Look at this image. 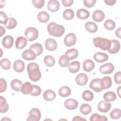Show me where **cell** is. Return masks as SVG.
I'll list each match as a JSON object with an SVG mask.
<instances>
[{
    "label": "cell",
    "mask_w": 121,
    "mask_h": 121,
    "mask_svg": "<svg viewBox=\"0 0 121 121\" xmlns=\"http://www.w3.org/2000/svg\"><path fill=\"white\" fill-rule=\"evenodd\" d=\"M0 67L4 70L9 69L11 67V62L10 60L7 58L2 59L0 60Z\"/></svg>",
    "instance_id": "cell-43"
},
{
    "label": "cell",
    "mask_w": 121,
    "mask_h": 121,
    "mask_svg": "<svg viewBox=\"0 0 121 121\" xmlns=\"http://www.w3.org/2000/svg\"><path fill=\"white\" fill-rule=\"evenodd\" d=\"M110 41L111 44L108 52L111 54H116L120 51L121 47L120 43L116 39H112Z\"/></svg>",
    "instance_id": "cell-10"
},
{
    "label": "cell",
    "mask_w": 121,
    "mask_h": 121,
    "mask_svg": "<svg viewBox=\"0 0 121 121\" xmlns=\"http://www.w3.org/2000/svg\"><path fill=\"white\" fill-rule=\"evenodd\" d=\"M75 80L78 85L80 86H85L88 81V77L85 73H81L76 76Z\"/></svg>",
    "instance_id": "cell-14"
},
{
    "label": "cell",
    "mask_w": 121,
    "mask_h": 121,
    "mask_svg": "<svg viewBox=\"0 0 121 121\" xmlns=\"http://www.w3.org/2000/svg\"><path fill=\"white\" fill-rule=\"evenodd\" d=\"M22 56L23 59L26 60H32L35 59L37 55L32 50L29 49L25 50L22 53Z\"/></svg>",
    "instance_id": "cell-13"
},
{
    "label": "cell",
    "mask_w": 121,
    "mask_h": 121,
    "mask_svg": "<svg viewBox=\"0 0 121 121\" xmlns=\"http://www.w3.org/2000/svg\"><path fill=\"white\" fill-rule=\"evenodd\" d=\"M47 30L50 35L57 37L63 35L65 32L64 26L55 22H51L48 25Z\"/></svg>",
    "instance_id": "cell-2"
},
{
    "label": "cell",
    "mask_w": 121,
    "mask_h": 121,
    "mask_svg": "<svg viewBox=\"0 0 121 121\" xmlns=\"http://www.w3.org/2000/svg\"><path fill=\"white\" fill-rule=\"evenodd\" d=\"M0 92L2 93L4 92L7 87V84L6 81L3 78H0Z\"/></svg>",
    "instance_id": "cell-48"
},
{
    "label": "cell",
    "mask_w": 121,
    "mask_h": 121,
    "mask_svg": "<svg viewBox=\"0 0 121 121\" xmlns=\"http://www.w3.org/2000/svg\"><path fill=\"white\" fill-rule=\"evenodd\" d=\"M121 86H119V87L117 89V92L118 95H119V96L120 97H121V95H121V93H120V92H121Z\"/></svg>",
    "instance_id": "cell-56"
},
{
    "label": "cell",
    "mask_w": 121,
    "mask_h": 121,
    "mask_svg": "<svg viewBox=\"0 0 121 121\" xmlns=\"http://www.w3.org/2000/svg\"><path fill=\"white\" fill-rule=\"evenodd\" d=\"M72 121H86V120L84 118H82L80 116H76L75 117H74V118L72 119Z\"/></svg>",
    "instance_id": "cell-53"
},
{
    "label": "cell",
    "mask_w": 121,
    "mask_h": 121,
    "mask_svg": "<svg viewBox=\"0 0 121 121\" xmlns=\"http://www.w3.org/2000/svg\"><path fill=\"white\" fill-rule=\"evenodd\" d=\"M80 64L78 61H74L69 63L68 66L69 70L72 73H76L78 72L80 69Z\"/></svg>",
    "instance_id": "cell-23"
},
{
    "label": "cell",
    "mask_w": 121,
    "mask_h": 121,
    "mask_svg": "<svg viewBox=\"0 0 121 121\" xmlns=\"http://www.w3.org/2000/svg\"><path fill=\"white\" fill-rule=\"evenodd\" d=\"M29 49L32 50L35 53L37 56L41 55L43 51V47L39 43H35L32 44L30 46Z\"/></svg>",
    "instance_id": "cell-28"
},
{
    "label": "cell",
    "mask_w": 121,
    "mask_h": 121,
    "mask_svg": "<svg viewBox=\"0 0 121 121\" xmlns=\"http://www.w3.org/2000/svg\"><path fill=\"white\" fill-rule=\"evenodd\" d=\"M33 90V85L29 82H25L23 83L21 87V90L22 93L24 95H27L30 94Z\"/></svg>",
    "instance_id": "cell-22"
},
{
    "label": "cell",
    "mask_w": 121,
    "mask_h": 121,
    "mask_svg": "<svg viewBox=\"0 0 121 121\" xmlns=\"http://www.w3.org/2000/svg\"><path fill=\"white\" fill-rule=\"evenodd\" d=\"M61 2L62 5L64 7H69L73 4L74 2V0H62Z\"/></svg>",
    "instance_id": "cell-51"
},
{
    "label": "cell",
    "mask_w": 121,
    "mask_h": 121,
    "mask_svg": "<svg viewBox=\"0 0 121 121\" xmlns=\"http://www.w3.org/2000/svg\"><path fill=\"white\" fill-rule=\"evenodd\" d=\"M104 2L108 6H112L115 4L116 2L115 0H104Z\"/></svg>",
    "instance_id": "cell-52"
},
{
    "label": "cell",
    "mask_w": 121,
    "mask_h": 121,
    "mask_svg": "<svg viewBox=\"0 0 121 121\" xmlns=\"http://www.w3.org/2000/svg\"><path fill=\"white\" fill-rule=\"evenodd\" d=\"M77 38L76 35L73 33H69L66 35L64 39V43L67 46H72L76 43Z\"/></svg>",
    "instance_id": "cell-6"
},
{
    "label": "cell",
    "mask_w": 121,
    "mask_h": 121,
    "mask_svg": "<svg viewBox=\"0 0 121 121\" xmlns=\"http://www.w3.org/2000/svg\"><path fill=\"white\" fill-rule=\"evenodd\" d=\"M65 107L69 110H74L78 106V101L72 98L68 99L66 100L64 103Z\"/></svg>",
    "instance_id": "cell-8"
},
{
    "label": "cell",
    "mask_w": 121,
    "mask_h": 121,
    "mask_svg": "<svg viewBox=\"0 0 121 121\" xmlns=\"http://www.w3.org/2000/svg\"><path fill=\"white\" fill-rule=\"evenodd\" d=\"M17 24L16 20L13 17H9L6 23L5 24V26L9 29L14 28Z\"/></svg>",
    "instance_id": "cell-38"
},
{
    "label": "cell",
    "mask_w": 121,
    "mask_h": 121,
    "mask_svg": "<svg viewBox=\"0 0 121 121\" xmlns=\"http://www.w3.org/2000/svg\"><path fill=\"white\" fill-rule=\"evenodd\" d=\"M0 36L1 37L5 33V29L2 26H0Z\"/></svg>",
    "instance_id": "cell-55"
},
{
    "label": "cell",
    "mask_w": 121,
    "mask_h": 121,
    "mask_svg": "<svg viewBox=\"0 0 121 121\" xmlns=\"http://www.w3.org/2000/svg\"><path fill=\"white\" fill-rule=\"evenodd\" d=\"M111 104L105 101H100L97 105L98 110L103 113L107 112L111 109Z\"/></svg>",
    "instance_id": "cell-9"
},
{
    "label": "cell",
    "mask_w": 121,
    "mask_h": 121,
    "mask_svg": "<svg viewBox=\"0 0 121 121\" xmlns=\"http://www.w3.org/2000/svg\"><path fill=\"white\" fill-rule=\"evenodd\" d=\"M32 3L33 5L37 9L42 8L44 5V0H33Z\"/></svg>",
    "instance_id": "cell-46"
},
{
    "label": "cell",
    "mask_w": 121,
    "mask_h": 121,
    "mask_svg": "<svg viewBox=\"0 0 121 121\" xmlns=\"http://www.w3.org/2000/svg\"><path fill=\"white\" fill-rule=\"evenodd\" d=\"M108 120L107 117L104 115H101L98 114L97 113L92 114L90 118V121H107Z\"/></svg>",
    "instance_id": "cell-41"
},
{
    "label": "cell",
    "mask_w": 121,
    "mask_h": 121,
    "mask_svg": "<svg viewBox=\"0 0 121 121\" xmlns=\"http://www.w3.org/2000/svg\"><path fill=\"white\" fill-rule=\"evenodd\" d=\"M27 44V40L26 37L23 36L18 37L16 40L15 45L17 49H22L26 47Z\"/></svg>",
    "instance_id": "cell-20"
},
{
    "label": "cell",
    "mask_w": 121,
    "mask_h": 121,
    "mask_svg": "<svg viewBox=\"0 0 121 121\" xmlns=\"http://www.w3.org/2000/svg\"><path fill=\"white\" fill-rule=\"evenodd\" d=\"M80 112L84 115L89 114L92 112V108L88 104H82L80 107Z\"/></svg>",
    "instance_id": "cell-36"
},
{
    "label": "cell",
    "mask_w": 121,
    "mask_h": 121,
    "mask_svg": "<svg viewBox=\"0 0 121 121\" xmlns=\"http://www.w3.org/2000/svg\"><path fill=\"white\" fill-rule=\"evenodd\" d=\"M70 60L67 55L63 54L60 57L59 59V64L62 67H66L69 65Z\"/></svg>",
    "instance_id": "cell-33"
},
{
    "label": "cell",
    "mask_w": 121,
    "mask_h": 121,
    "mask_svg": "<svg viewBox=\"0 0 121 121\" xmlns=\"http://www.w3.org/2000/svg\"><path fill=\"white\" fill-rule=\"evenodd\" d=\"M22 85V81L18 79H14L10 82V86L12 89L17 92L20 91Z\"/></svg>",
    "instance_id": "cell-27"
},
{
    "label": "cell",
    "mask_w": 121,
    "mask_h": 121,
    "mask_svg": "<svg viewBox=\"0 0 121 121\" xmlns=\"http://www.w3.org/2000/svg\"><path fill=\"white\" fill-rule=\"evenodd\" d=\"M70 88L68 86H61L59 90V94L62 97H66L71 94Z\"/></svg>",
    "instance_id": "cell-29"
},
{
    "label": "cell",
    "mask_w": 121,
    "mask_h": 121,
    "mask_svg": "<svg viewBox=\"0 0 121 121\" xmlns=\"http://www.w3.org/2000/svg\"><path fill=\"white\" fill-rule=\"evenodd\" d=\"M45 46L48 51H53L57 48V43L54 39L48 38L45 42Z\"/></svg>",
    "instance_id": "cell-15"
},
{
    "label": "cell",
    "mask_w": 121,
    "mask_h": 121,
    "mask_svg": "<svg viewBox=\"0 0 121 121\" xmlns=\"http://www.w3.org/2000/svg\"><path fill=\"white\" fill-rule=\"evenodd\" d=\"M85 26L86 29L91 33H95L98 30V26L96 24L92 21L87 22L85 24Z\"/></svg>",
    "instance_id": "cell-26"
},
{
    "label": "cell",
    "mask_w": 121,
    "mask_h": 121,
    "mask_svg": "<svg viewBox=\"0 0 121 121\" xmlns=\"http://www.w3.org/2000/svg\"><path fill=\"white\" fill-rule=\"evenodd\" d=\"M13 69L15 71L20 73L23 72L25 69V63L20 60H17L14 62Z\"/></svg>",
    "instance_id": "cell-21"
},
{
    "label": "cell",
    "mask_w": 121,
    "mask_h": 121,
    "mask_svg": "<svg viewBox=\"0 0 121 121\" xmlns=\"http://www.w3.org/2000/svg\"><path fill=\"white\" fill-rule=\"evenodd\" d=\"M82 98L86 101H92L94 97L93 93L89 90H85L84 91L82 95Z\"/></svg>",
    "instance_id": "cell-39"
},
{
    "label": "cell",
    "mask_w": 121,
    "mask_h": 121,
    "mask_svg": "<svg viewBox=\"0 0 121 121\" xmlns=\"http://www.w3.org/2000/svg\"><path fill=\"white\" fill-rule=\"evenodd\" d=\"M37 17L39 22L41 23H46L50 19V17L48 13L45 11L40 12L37 16Z\"/></svg>",
    "instance_id": "cell-32"
},
{
    "label": "cell",
    "mask_w": 121,
    "mask_h": 121,
    "mask_svg": "<svg viewBox=\"0 0 121 121\" xmlns=\"http://www.w3.org/2000/svg\"><path fill=\"white\" fill-rule=\"evenodd\" d=\"M60 3L57 0H51L48 2L47 9L52 12L58 11L60 9Z\"/></svg>",
    "instance_id": "cell-16"
},
{
    "label": "cell",
    "mask_w": 121,
    "mask_h": 121,
    "mask_svg": "<svg viewBox=\"0 0 121 121\" xmlns=\"http://www.w3.org/2000/svg\"><path fill=\"white\" fill-rule=\"evenodd\" d=\"M112 85V80L111 77L108 76L104 77L101 78L100 86L102 90L109 88Z\"/></svg>",
    "instance_id": "cell-12"
},
{
    "label": "cell",
    "mask_w": 121,
    "mask_h": 121,
    "mask_svg": "<svg viewBox=\"0 0 121 121\" xmlns=\"http://www.w3.org/2000/svg\"><path fill=\"white\" fill-rule=\"evenodd\" d=\"M110 117L112 119L117 120L121 117V111L120 109H114L111 111L110 113Z\"/></svg>",
    "instance_id": "cell-44"
},
{
    "label": "cell",
    "mask_w": 121,
    "mask_h": 121,
    "mask_svg": "<svg viewBox=\"0 0 121 121\" xmlns=\"http://www.w3.org/2000/svg\"><path fill=\"white\" fill-rule=\"evenodd\" d=\"M104 27L108 30H112L116 26V24L113 20L111 19H108L104 23Z\"/></svg>",
    "instance_id": "cell-42"
},
{
    "label": "cell",
    "mask_w": 121,
    "mask_h": 121,
    "mask_svg": "<svg viewBox=\"0 0 121 121\" xmlns=\"http://www.w3.org/2000/svg\"><path fill=\"white\" fill-rule=\"evenodd\" d=\"M9 104L7 103L5 98L2 96H0V112L1 113L6 112L9 110Z\"/></svg>",
    "instance_id": "cell-30"
},
{
    "label": "cell",
    "mask_w": 121,
    "mask_h": 121,
    "mask_svg": "<svg viewBox=\"0 0 121 121\" xmlns=\"http://www.w3.org/2000/svg\"><path fill=\"white\" fill-rule=\"evenodd\" d=\"M116 95L115 93L112 91H108L105 93L103 96V98L104 101L110 102L112 101H113L116 99Z\"/></svg>",
    "instance_id": "cell-34"
},
{
    "label": "cell",
    "mask_w": 121,
    "mask_h": 121,
    "mask_svg": "<svg viewBox=\"0 0 121 121\" xmlns=\"http://www.w3.org/2000/svg\"><path fill=\"white\" fill-rule=\"evenodd\" d=\"M93 43L94 45L97 48L104 51H108L111 46V41L108 39L96 37L93 39Z\"/></svg>",
    "instance_id": "cell-3"
},
{
    "label": "cell",
    "mask_w": 121,
    "mask_h": 121,
    "mask_svg": "<svg viewBox=\"0 0 121 121\" xmlns=\"http://www.w3.org/2000/svg\"><path fill=\"white\" fill-rule=\"evenodd\" d=\"M115 35L117 37H118L119 38L121 39V27L118 28L116 31H115Z\"/></svg>",
    "instance_id": "cell-54"
},
{
    "label": "cell",
    "mask_w": 121,
    "mask_h": 121,
    "mask_svg": "<svg viewBox=\"0 0 121 121\" xmlns=\"http://www.w3.org/2000/svg\"><path fill=\"white\" fill-rule=\"evenodd\" d=\"M94 59L96 62L102 63L107 61L109 59V57L108 55L105 53L97 52L94 54Z\"/></svg>",
    "instance_id": "cell-17"
},
{
    "label": "cell",
    "mask_w": 121,
    "mask_h": 121,
    "mask_svg": "<svg viewBox=\"0 0 121 121\" xmlns=\"http://www.w3.org/2000/svg\"><path fill=\"white\" fill-rule=\"evenodd\" d=\"M94 62L90 59L85 60L83 64V69L86 72H90L95 68Z\"/></svg>",
    "instance_id": "cell-24"
},
{
    "label": "cell",
    "mask_w": 121,
    "mask_h": 121,
    "mask_svg": "<svg viewBox=\"0 0 121 121\" xmlns=\"http://www.w3.org/2000/svg\"><path fill=\"white\" fill-rule=\"evenodd\" d=\"M25 37L30 42L35 40L38 36V31L35 27H28L25 32Z\"/></svg>",
    "instance_id": "cell-4"
},
{
    "label": "cell",
    "mask_w": 121,
    "mask_h": 121,
    "mask_svg": "<svg viewBox=\"0 0 121 121\" xmlns=\"http://www.w3.org/2000/svg\"><path fill=\"white\" fill-rule=\"evenodd\" d=\"M101 78H96L93 79L89 84V87L93 90L96 92H100L103 90L100 86Z\"/></svg>",
    "instance_id": "cell-11"
},
{
    "label": "cell",
    "mask_w": 121,
    "mask_h": 121,
    "mask_svg": "<svg viewBox=\"0 0 121 121\" xmlns=\"http://www.w3.org/2000/svg\"><path fill=\"white\" fill-rule=\"evenodd\" d=\"M63 18L67 20H70L73 19L74 17V12L71 9H65L62 14Z\"/></svg>",
    "instance_id": "cell-37"
},
{
    "label": "cell",
    "mask_w": 121,
    "mask_h": 121,
    "mask_svg": "<svg viewBox=\"0 0 121 121\" xmlns=\"http://www.w3.org/2000/svg\"><path fill=\"white\" fill-rule=\"evenodd\" d=\"M105 17L104 13L101 10H96L94 11L92 15V18L94 21L97 22L102 21Z\"/></svg>",
    "instance_id": "cell-19"
},
{
    "label": "cell",
    "mask_w": 121,
    "mask_h": 121,
    "mask_svg": "<svg viewBox=\"0 0 121 121\" xmlns=\"http://www.w3.org/2000/svg\"><path fill=\"white\" fill-rule=\"evenodd\" d=\"M13 42H14L13 37L10 35H8L5 36L2 39V44L5 48L9 49L12 47L13 45Z\"/></svg>",
    "instance_id": "cell-18"
},
{
    "label": "cell",
    "mask_w": 121,
    "mask_h": 121,
    "mask_svg": "<svg viewBox=\"0 0 121 121\" xmlns=\"http://www.w3.org/2000/svg\"><path fill=\"white\" fill-rule=\"evenodd\" d=\"M89 11L84 9H80L77 12V16L80 19H86L89 17Z\"/></svg>",
    "instance_id": "cell-31"
},
{
    "label": "cell",
    "mask_w": 121,
    "mask_h": 121,
    "mask_svg": "<svg viewBox=\"0 0 121 121\" xmlns=\"http://www.w3.org/2000/svg\"><path fill=\"white\" fill-rule=\"evenodd\" d=\"M8 18L6 14V13L4 12L0 11V23L1 24H5L8 20Z\"/></svg>",
    "instance_id": "cell-49"
},
{
    "label": "cell",
    "mask_w": 121,
    "mask_h": 121,
    "mask_svg": "<svg viewBox=\"0 0 121 121\" xmlns=\"http://www.w3.org/2000/svg\"><path fill=\"white\" fill-rule=\"evenodd\" d=\"M114 70V67L111 63L104 64L99 67L100 72L103 74H109L112 73Z\"/></svg>",
    "instance_id": "cell-7"
},
{
    "label": "cell",
    "mask_w": 121,
    "mask_h": 121,
    "mask_svg": "<svg viewBox=\"0 0 121 121\" xmlns=\"http://www.w3.org/2000/svg\"><path fill=\"white\" fill-rule=\"evenodd\" d=\"M56 97V94L55 92L51 89L46 90L43 94V99L47 101H52Z\"/></svg>",
    "instance_id": "cell-25"
},
{
    "label": "cell",
    "mask_w": 121,
    "mask_h": 121,
    "mask_svg": "<svg viewBox=\"0 0 121 121\" xmlns=\"http://www.w3.org/2000/svg\"><path fill=\"white\" fill-rule=\"evenodd\" d=\"M27 71L29 78L33 81L39 80L41 77V73L38 64L35 62H31L28 64Z\"/></svg>",
    "instance_id": "cell-1"
},
{
    "label": "cell",
    "mask_w": 121,
    "mask_h": 121,
    "mask_svg": "<svg viewBox=\"0 0 121 121\" xmlns=\"http://www.w3.org/2000/svg\"><path fill=\"white\" fill-rule=\"evenodd\" d=\"M114 79L115 83L117 84H120L121 83V72L118 71L114 76Z\"/></svg>",
    "instance_id": "cell-50"
},
{
    "label": "cell",
    "mask_w": 121,
    "mask_h": 121,
    "mask_svg": "<svg viewBox=\"0 0 121 121\" xmlns=\"http://www.w3.org/2000/svg\"><path fill=\"white\" fill-rule=\"evenodd\" d=\"M41 93V89L38 86L33 85V90L30 93V95L32 96H36L40 95Z\"/></svg>",
    "instance_id": "cell-45"
},
{
    "label": "cell",
    "mask_w": 121,
    "mask_h": 121,
    "mask_svg": "<svg viewBox=\"0 0 121 121\" xmlns=\"http://www.w3.org/2000/svg\"><path fill=\"white\" fill-rule=\"evenodd\" d=\"M43 61L45 65L49 67H52L55 63L54 58L51 55H46L43 59Z\"/></svg>",
    "instance_id": "cell-40"
},
{
    "label": "cell",
    "mask_w": 121,
    "mask_h": 121,
    "mask_svg": "<svg viewBox=\"0 0 121 121\" xmlns=\"http://www.w3.org/2000/svg\"><path fill=\"white\" fill-rule=\"evenodd\" d=\"M41 117V112L37 108H32L29 112L27 121H39Z\"/></svg>",
    "instance_id": "cell-5"
},
{
    "label": "cell",
    "mask_w": 121,
    "mask_h": 121,
    "mask_svg": "<svg viewBox=\"0 0 121 121\" xmlns=\"http://www.w3.org/2000/svg\"><path fill=\"white\" fill-rule=\"evenodd\" d=\"M65 54L67 55L69 57V59L71 60L78 57V52L76 49L72 48L67 50Z\"/></svg>",
    "instance_id": "cell-35"
},
{
    "label": "cell",
    "mask_w": 121,
    "mask_h": 121,
    "mask_svg": "<svg viewBox=\"0 0 121 121\" xmlns=\"http://www.w3.org/2000/svg\"><path fill=\"white\" fill-rule=\"evenodd\" d=\"M96 2L95 0H84L83 1L85 6L88 8L93 7L95 5Z\"/></svg>",
    "instance_id": "cell-47"
}]
</instances>
